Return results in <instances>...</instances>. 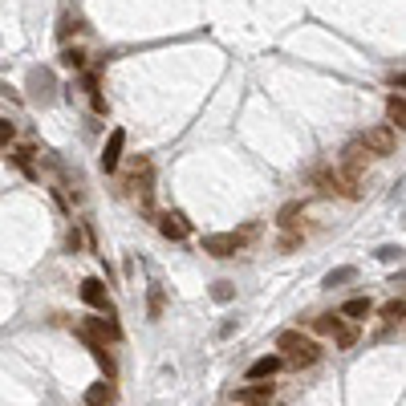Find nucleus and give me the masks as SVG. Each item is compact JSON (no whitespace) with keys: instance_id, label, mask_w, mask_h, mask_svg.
Returning a JSON list of instances; mask_svg holds the SVG:
<instances>
[{"instance_id":"obj_1","label":"nucleus","mask_w":406,"mask_h":406,"mask_svg":"<svg viewBox=\"0 0 406 406\" xmlns=\"http://www.w3.org/2000/svg\"><path fill=\"white\" fill-rule=\"evenodd\" d=\"M276 349H280V362L292 370H309L317 358H321V346L305 337V333H297V329H285L280 337H276Z\"/></svg>"},{"instance_id":"obj_2","label":"nucleus","mask_w":406,"mask_h":406,"mask_svg":"<svg viewBox=\"0 0 406 406\" xmlns=\"http://www.w3.org/2000/svg\"><path fill=\"white\" fill-rule=\"evenodd\" d=\"M252 236H256V228H244V232H215V236H203V252L208 256H236V252L248 244Z\"/></svg>"},{"instance_id":"obj_3","label":"nucleus","mask_w":406,"mask_h":406,"mask_svg":"<svg viewBox=\"0 0 406 406\" xmlns=\"http://www.w3.org/2000/svg\"><path fill=\"white\" fill-rule=\"evenodd\" d=\"M313 183H317L321 195H337V199H358V195H362L358 183H349L341 171H329V167H321V171L313 175Z\"/></svg>"},{"instance_id":"obj_4","label":"nucleus","mask_w":406,"mask_h":406,"mask_svg":"<svg viewBox=\"0 0 406 406\" xmlns=\"http://www.w3.org/2000/svg\"><path fill=\"white\" fill-rule=\"evenodd\" d=\"M81 301H86L90 309H97L106 321H114V301H110V292H106V285H102L97 276H86V280H81Z\"/></svg>"},{"instance_id":"obj_5","label":"nucleus","mask_w":406,"mask_h":406,"mask_svg":"<svg viewBox=\"0 0 406 406\" xmlns=\"http://www.w3.org/2000/svg\"><path fill=\"white\" fill-rule=\"evenodd\" d=\"M358 142H362V151H366V155H378V158H382V155H394L398 135H394L390 126H374V130H366Z\"/></svg>"},{"instance_id":"obj_6","label":"nucleus","mask_w":406,"mask_h":406,"mask_svg":"<svg viewBox=\"0 0 406 406\" xmlns=\"http://www.w3.org/2000/svg\"><path fill=\"white\" fill-rule=\"evenodd\" d=\"M366 163H370V155L362 151V142H349V147H346V155H341V175H346L349 183H358V187H362Z\"/></svg>"},{"instance_id":"obj_7","label":"nucleus","mask_w":406,"mask_h":406,"mask_svg":"<svg viewBox=\"0 0 406 406\" xmlns=\"http://www.w3.org/2000/svg\"><path fill=\"white\" fill-rule=\"evenodd\" d=\"M122 147H126V130H110L106 151H102V171H106V175L118 171V163H122Z\"/></svg>"},{"instance_id":"obj_8","label":"nucleus","mask_w":406,"mask_h":406,"mask_svg":"<svg viewBox=\"0 0 406 406\" xmlns=\"http://www.w3.org/2000/svg\"><path fill=\"white\" fill-rule=\"evenodd\" d=\"M269 398H272V382H252V386L236 390L240 406H269Z\"/></svg>"},{"instance_id":"obj_9","label":"nucleus","mask_w":406,"mask_h":406,"mask_svg":"<svg viewBox=\"0 0 406 406\" xmlns=\"http://www.w3.org/2000/svg\"><path fill=\"white\" fill-rule=\"evenodd\" d=\"M280 366H285L280 353H264V358H256V362L248 366V382H264V378H272Z\"/></svg>"},{"instance_id":"obj_10","label":"nucleus","mask_w":406,"mask_h":406,"mask_svg":"<svg viewBox=\"0 0 406 406\" xmlns=\"http://www.w3.org/2000/svg\"><path fill=\"white\" fill-rule=\"evenodd\" d=\"M118 402V386L114 382H94L86 390V406H114Z\"/></svg>"},{"instance_id":"obj_11","label":"nucleus","mask_w":406,"mask_h":406,"mask_svg":"<svg viewBox=\"0 0 406 406\" xmlns=\"http://www.w3.org/2000/svg\"><path fill=\"white\" fill-rule=\"evenodd\" d=\"M337 317H341V321H349V325L366 321V317H370V297H353V301H346V305L337 309Z\"/></svg>"},{"instance_id":"obj_12","label":"nucleus","mask_w":406,"mask_h":406,"mask_svg":"<svg viewBox=\"0 0 406 406\" xmlns=\"http://www.w3.org/2000/svg\"><path fill=\"white\" fill-rule=\"evenodd\" d=\"M158 232L167 236V240H183V236H187V219H183L179 212L158 215Z\"/></svg>"},{"instance_id":"obj_13","label":"nucleus","mask_w":406,"mask_h":406,"mask_svg":"<svg viewBox=\"0 0 406 406\" xmlns=\"http://www.w3.org/2000/svg\"><path fill=\"white\" fill-rule=\"evenodd\" d=\"M301 215H305V203H301V199H292V203H285V208H280V212H276V224H280V228H297V224H301Z\"/></svg>"},{"instance_id":"obj_14","label":"nucleus","mask_w":406,"mask_h":406,"mask_svg":"<svg viewBox=\"0 0 406 406\" xmlns=\"http://www.w3.org/2000/svg\"><path fill=\"white\" fill-rule=\"evenodd\" d=\"M386 114H390V130H394V126H398V130H402L406 126V102H402V94H390L386 97Z\"/></svg>"},{"instance_id":"obj_15","label":"nucleus","mask_w":406,"mask_h":406,"mask_svg":"<svg viewBox=\"0 0 406 406\" xmlns=\"http://www.w3.org/2000/svg\"><path fill=\"white\" fill-rule=\"evenodd\" d=\"M349 280H358V269H353V264H346V269H333V272H325V289H337V285H349Z\"/></svg>"},{"instance_id":"obj_16","label":"nucleus","mask_w":406,"mask_h":406,"mask_svg":"<svg viewBox=\"0 0 406 406\" xmlns=\"http://www.w3.org/2000/svg\"><path fill=\"white\" fill-rule=\"evenodd\" d=\"M341 325H346V321H341L337 313H325V317H317V321H313V329H317V333H325V337H333Z\"/></svg>"},{"instance_id":"obj_17","label":"nucleus","mask_w":406,"mask_h":406,"mask_svg":"<svg viewBox=\"0 0 406 406\" xmlns=\"http://www.w3.org/2000/svg\"><path fill=\"white\" fill-rule=\"evenodd\" d=\"M333 341H337V349H353L358 346V325H341L333 333Z\"/></svg>"},{"instance_id":"obj_18","label":"nucleus","mask_w":406,"mask_h":406,"mask_svg":"<svg viewBox=\"0 0 406 406\" xmlns=\"http://www.w3.org/2000/svg\"><path fill=\"white\" fill-rule=\"evenodd\" d=\"M402 292H398V297H394V301H386V305H382V317H386L390 325H394V321H398V325H402Z\"/></svg>"},{"instance_id":"obj_19","label":"nucleus","mask_w":406,"mask_h":406,"mask_svg":"<svg viewBox=\"0 0 406 406\" xmlns=\"http://www.w3.org/2000/svg\"><path fill=\"white\" fill-rule=\"evenodd\" d=\"M232 297H236L232 280H215V285H212V301H219V305H228Z\"/></svg>"},{"instance_id":"obj_20","label":"nucleus","mask_w":406,"mask_h":406,"mask_svg":"<svg viewBox=\"0 0 406 406\" xmlns=\"http://www.w3.org/2000/svg\"><path fill=\"white\" fill-rule=\"evenodd\" d=\"M61 65H65V69H86V53H81V49H65V53H61Z\"/></svg>"},{"instance_id":"obj_21","label":"nucleus","mask_w":406,"mask_h":406,"mask_svg":"<svg viewBox=\"0 0 406 406\" xmlns=\"http://www.w3.org/2000/svg\"><path fill=\"white\" fill-rule=\"evenodd\" d=\"M158 317H163V289H151V321H158Z\"/></svg>"},{"instance_id":"obj_22","label":"nucleus","mask_w":406,"mask_h":406,"mask_svg":"<svg viewBox=\"0 0 406 406\" xmlns=\"http://www.w3.org/2000/svg\"><path fill=\"white\" fill-rule=\"evenodd\" d=\"M13 138H17V126H13V122L4 118V122H0V147H8Z\"/></svg>"},{"instance_id":"obj_23","label":"nucleus","mask_w":406,"mask_h":406,"mask_svg":"<svg viewBox=\"0 0 406 406\" xmlns=\"http://www.w3.org/2000/svg\"><path fill=\"white\" fill-rule=\"evenodd\" d=\"M378 256H382V260H402V248L390 244V248H378Z\"/></svg>"},{"instance_id":"obj_24","label":"nucleus","mask_w":406,"mask_h":406,"mask_svg":"<svg viewBox=\"0 0 406 406\" xmlns=\"http://www.w3.org/2000/svg\"><path fill=\"white\" fill-rule=\"evenodd\" d=\"M57 33H61V37H69V33H78V20H74V17H65V20H61V29H57Z\"/></svg>"},{"instance_id":"obj_25","label":"nucleus","mask_w":406,"mask_h":406,"mask_svg":"<svg viewBox=\"0 0 406 406\" xmlns=\"http://www.w3.org/2000/svg\"><path fill=\"white\" fill-rule=\"evenodd\" d=\"M297 244H301V236H285V240H280V252H292Z\"/></svg>"}]
</instances>
